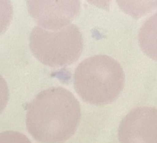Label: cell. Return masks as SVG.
Wrapping results in <instances>:
<instances>
[{
	"label": "cell",
	"mask_w": 157,
	"mask_h": 143,
	"mask_svg": "<svg viewBox=\"0 0 157 143\" xmlns=\"http://www.w3.org/2000/svg\"><path fill=\"white\" fill-rule=\"evenodd\" d=\"M13 6L9 1H0V35L8 29L13 19Z\"/></svg>",
	"instance_id": "7"
},
{
	"label": "cell",
	"mask_w": 157,
	"mask_h": 143,
	"mask_svg": "<svg viewBox=\"0 0 157 143\" xmlns=\"http://www.w3.org/2000/svg\"><path fill=\"white\" fill-rule=\"evenodd\" d=\"M125 85V73L119 62L106 55L83 60L74 73L75 92L86 103L95 106L114 102Z\"/></svg>",
	"instance_id": "2"
},
{
	"label": "cell",
	"mask_w": 157,
	"mask_h": 143,
	"mask_svg": "<svg viewBox=\"0 0 157 143\" xmlns=\"http://www.w3.org/2000/svg\"><path fill=\"white\" fill-rule=\"evenodd\" d=\"M81 120L77 98L62 87L40 91L26 107V128L40 143H63L76 131Z\"/></svg>",
	"instance_id": "1"
},
{
	"label": "cell",
	"mask_w": 157,
	"mask_h": 143,
	"mask_svg": "<svg viewBox=\"0 0 157 143\" xmlns=\"http://www.w3.org/2000/svg\"><path fill=\"white\" fill-rule=\"evenodd\" d=\"M27 6L38 26L47 31L69 25L80 10L78 1H28Z\"/></svg>",
	"instance_id": "5"
},
{
	"label": "cell",
	"mask_w": 157,
	"mask_h": 143,
	"mask_svg": "<svg viewBox=\"0 0 157 143\" xmlns=\"http://www.w3.org/2000/svg\"><path fill=\"white\" fill-rule=\"evenodd\" d=\"M30 48L41 64L57 68L78 60L83 52L84 39L79 28L73 24L57 31L36 26L30 35Z\"/></svg>",
	"instance_id": "3"
},
{
	"label": "cell",
	"mask_w": 157,
	"mask_h": 143,
	"mask_svg": "<svg viewBox=\"0 0 157 143\" xmlns=\"http://www.w3.org/2000/svg\"><path fill=\"white\" fill-rule=\"evenodd\" d=\"M9 100V89L6 80L0 74V115L6 108Z\"/></svg>",
	"instance_id": "9"
},
{
	"label": "cell",
	"mask_w": 157,
	"mask_h": 143,
	"mask_svg": "<svg viewBox=\"0 0 157 143\" xmlns=\"http://www.w3.org/2000/svg\"><path fill=\"white\" fill-rule=\"evenodd\" d=\"M0 143H32L24 133L15 131L0 132Z\"/></svg>",
	"instance_id": "8"
},
{
	"label": "cell",
	"mask_w": 157,
	"mask_h": 143,
	"mask_svg": "<svg viewBox=\"0 0 157 143\" xmlns=\"http://www.w3.org/2000/svg\"><path fill=\"white\" fill-rule=\"evenodd\" d=\"M138 43L146 56L157 61V13L142 24L138 32Z\"/></svg>",
	"instance_id": "6"
},
{
	"label": "cell",
	"mask_w": 157,
	"mask_h": 143,
	"mask_svg": "<svg viewBox=\"0 0 157 143\" xmlns=\"http://www.w3.org/2000/svg\"><path fill=\"white\" fill-rule=\"evenodd\" d=\"M118 138L121 143H157V108H134L121 122Z\"/></svg>",
	"instance_id": "4"
}]
</instances>
